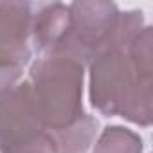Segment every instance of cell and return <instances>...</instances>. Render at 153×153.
I'll list each match as a JSON object with an SVG mask.
<instances>
[{
    "label": "cell",
    "instance_id": "obj_1",
    "mask_svg": "<svg viewBox=\"0 0 153 153\" xmlns=\"http://www.w3.org/2000/svg\"><path fill=\"white\" fill-rule=\"evenodd\" d=\"M153 29L144 25L128 43L101 52L88 63V101L105 117L151 126Z\"/></svg>",
    "mask_w": 153,
    "mask_h": 153
},
{
    "label": "cell",
    "instance_id": "obj_2",
    "mask_svg": "<svg viewBox=\"0 0 153 153\" xmlns=\"http://www.w3.org/2000/svg\"><path fill=\"white\" fill-rule=\"evenodd\" d=\"M146 25L139 9L121 11L114 2L83 0L68 4V25L52 56H65L88 67L110 47L128 43Z\"/></svg>",
    "mask_w": 153,
    "mask_h": 153
},
{
    "label": "cell",
    "instance_id": "obj_3",
    "mask_svg": "<svg viewBox=\"0 0 153 153\" xmlns=\"http://www.w3.org/2000/svg\"><path fill=\"white\" fill-rule=\"evenodd\" d=\"M29 85L43 126L56 135L88 112L83 106L85 65L65 56H38L29 68Z\"/></svg>",
    "mask_w": 153,
    "mask_h": 153
},
{
    "label": "cell",
    "instance_id": "obj_4",
    "mask_svg": "<svg viewBox=\"0 0 153 153\" xmlns=\"http://www.w3.org/2000/svg\"><path fill=\"white\" fill-rule=\"evenodd\" d=\"M0 153H58L27 79L0 90Z\"/></svg>",
    "mask_w": 153,
    "mask_h": 153
},
{
    "label": "cell",
    "instance_id": "obj_5",
    "mask_svg": "<svg viewBox=\"0 0 153 153\" xmlns=\"http://www.w3.org/2000/svg\"><path fill=\"white\" fill-rule=\"evenodd\" d=\"M34 2H0V81L15 85L33 58Z\"/></svg>",
    "mask_w": 153,
    "mask_h": 153
},
{
    "label": "cell",
    "instance_id": "obj_6",
    "mask_svg": "<svg viewBox=\"0 0 153 153\" xmlns=\"http://www.w3.org/2000/svg\"><path fill=\"white\" fill-rule=\"evenodd\" d=\"M68 25V4L38 2L33 7V52L40 56H52Z\"/></svg>",
    "mask_w": 153,
    "mask_h": 153
},
{
    "label": "cell",
    "instance_id": "obj_7",
    "mask_svg": "<svg viewBox=\"0 0 153 153\" xmlns=\"http://www.w3.org/2000/svg\"><path fill=\"white\" fill-rule=\"evenodd\" d=\"M97 133L99 121L92 114H87L79 123L52 135V139L56 142L58 153H87L92 148Z\"/></svg>",
    "mask_w": 153,
    "mask_h": 153
},
{
    "label": "cell",
    "instance_id": "obj_8",
    "mask_svg": "<svg viewBox=\"0 0 153 153\" xmlns=\"http://www.w3.org/2000/svg\"><path fill=\"white\" fill-rule=\"evenodd\" d=\"M142 137L119 124L106 126L101 130L92 144V153H142Z\"/></svg>",
    "mask_w": 153,
    "mask_h": 153
},
{
    "label": "cell",
    "instance_id": "obj_9",
    "mask_svg": "<svg viewBox=\"0 0 153 153\" xmlns=\"http://www.w3.org/2000/svg\"><path fill=\"white\" fill-rule=\"evenodd\" d=\"M9 87H13V85H6L4 81H0V90H4V88H9Z\"/></svg>",
    "mask_w": 153,
    "mask_h": 153
}]
</instances>
